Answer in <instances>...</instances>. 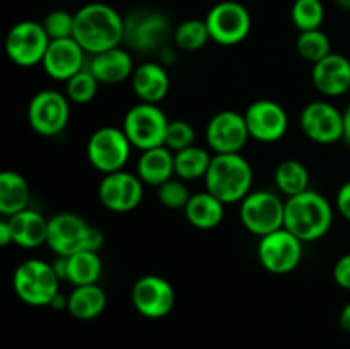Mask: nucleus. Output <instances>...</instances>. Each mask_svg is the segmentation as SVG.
<instances>
[{"label":"nucleus","mask_w":350,"mask_h":349,"mask_svg":"<svg viewBox=\"0 0 350 349\" xmlns=\"http://www.w3.org/2000/svg\"><path fill=\"white\" fill-rule=\"evenodd\" d=\"M74 40L91 55L122 47L125 38V17L103 2H91L74 12Z\"/></svg>","instance_id":"nucleus-1"},{"label":"nucleus","mask_w":350,"mask_h":349,"mask_svg":"<svg viewBox=\"0 0 350 349\" xmlns=\"http://www.w3.org/2000/svg\"><path fill=\"white\" fill-rule=\"evenodd\" d=\"M334 218L332 202L323 194L310 188L286 201L284 228L289 229L301 242H317L330 233Z\"/></svg>","instance_id":"nucleus-2"},{"label":"nucleus","mask_w":350,"mask_h":349,"mask_svg":"<svg viewBox=\"0 0 350 349\" xmlns=\"http://www.w3.org/2000/svg\"><path fill=\"white\" fill-rule=\"evenodd\" d=\"M204 181L222 204H239L253 190V168L241 153L214 154Z\"/></svg>","instance_id":"nucleus-3"},{"label":"nucleus","mask_w":350,"mask_h":349,"mask_svg":"<svg viewBox=\"0 0 350 349\" xmlns=\"http://www.w3.org/2000/svg\"><path fill=\"white\" fill-rule=\"evenodd\" d=\"M105 245V235L74 212H58L48 222L46 246L60 257H70L82 250L99 252Z\"/></svg>","instance_id":"nucleus-4"},{"label":"nucleus","mask_w":350,"mask_h":349,"mask_svg":"<svg viewBox=\"0 0 350 349\" xmlns=\"http://www.w3.org/2000/svg\"><path fill=\"white\" fill-rule=\"evenodd\" d=\"M60 283L51 262L41 259L24 260L12 276L14 293L29 307H50L60 293Z\"/></svg>","instance_id":"nucleus-5"},{"label":"nucleus","mask_w":350,"mask_h":349,"mask_svg":"<svg viewBox=\"0 0 350 349\" xmlns=\"http://www.w3.org/2000/svg\"><path fill=\"white\" fill-rule=\"evenodd\" d=\"M286 201L270 190H252L239 202V221L252 235H270L284 228Z\"/></svg>","instance_id":"nucleus-6"},{"label":"nucleus","mask_w":350,"mask_h":349,"mask_svg":"<svg viewBox=\"0 0 350 349\" xmlns=\"http://www.w3.org/2000/svg\"><path fill=\"white\" fill-rule=\"evenodd\" d=\"M170 118L159 105L137 103L123 116V132L140 153L164 146Z\"/></svg>","instance_id":"nucleus-7"},{"label":"nucleus","mask_w":350,"mask_h":349,"mask_svg":"<svg viewBox=\"0 0 350 349\" xmlns=\"http://www.w3.org/2000/svg\"><path fill=\"white\" fill-rule=\"evenodd\" d=\"M133 146L120 127H99L91 133L85 146L88 161L103 174L122 171L126 166Z\"/></svg>","instance_id":"nucleus-8"},{"label":"nucleus","mask_w":350,"mask_h":349,"mask_svg":"<svg viewBox=\"0 0 350 349\" xmlns=\"http://www.w3.org/2000/svg\"><path fill=\"white\" fill-rule=\"evenodd\" d=\"M171 36V24L163 12L156 9L132 10L125 16V38L123 43L140 53L161 50Z\"/></svg>","instance_id":"nucleus-9"},{"label":"nucleus","mask_w":350,"mask_h":349,"mask_svg":"<svg viewBox=\"0 0 350 349\" xmlns=\"http://www.w3.org/2000/svg\"><path fill=\"white\" fill-rule=\"evenodd\" d=\"M211 41L221 47H236L250 36L252 31V14L236 0L217 2L205 16Z\"/></svg>","instance_id":"nucleus-10"},{"label":"nucleus","mask_w":350,"mask_h":349,"mask_svg":"<svg viewBox=\"0 0 350 349\" xmlns=\"http://www.w3.org/2000/svg\"><path fill=\"white\" fill-rule=\"evenodd\" d=\"M27 122L38 135H60L70 122V99L57 89H41L27 105Z\"/></svg>","instance_id":"nucleus-11"},{"label":"nucleus","mask_w":350,"mask_h":349,"mask_svg":"<svg viewBox=\"0 0 350 349\" xmlns=\"http://www.w3.org/2000/svg\"><path fill=\"white\" fill-rule=\"evenodd\" d=\"M304 253V242L286 228L260 238L256 257L267 272L273 276H286L299 267Z\"/></svg>","instance_id":"nucleus-12"},{"label":"nucleus","mask_w":350,"mask_h":349,"mask_svg":"<svg viewBox=\"0 0 350 349\" xmlns=\"http://www.w3.org/2000/svg\"><path fill=\"white\" fill-rule=\"evenodd\" d=\"M50 41L41 23L29 19L19 21L7 33L5 53L17 67H36L43 62Z\"/></svg>","instance_id":"nucleus-13"},{"label":"nucleus","mask_w":350,"mask_h":349,"mask_svg":"<svg viewBox=\"0 0 350 349\" xmlns=\"http://www.w3.org/2000/svg\"><path fill=\"white\" fill-rule=\"evenodd\" d=\"M299 127L311 142L335 144L344 140V112L327 99H317L301 109Z\"/></svg>","instance_id":"nucleus-14"},{"label":"nucleus","mask_w":350,"mask_h":349,"mask_svg":"<svg viewBox=\"0 0 350 349\" xmlns=\"http://www.w3.org/2000/svg\"><path fill=\"white\" fill-rule=\"evenodd\" d=\"M132 305L137 313L146 318H164L173 311L176 305V293L174 287L166 277L157 276V274H147L139 277L133 283Z\"/></svg>","instance_id":"nucleus-15"},{"label":"nucleus","mask_w":350,"mask_h":349,"mask_svg":"<svg viewBox=\"0 0 350 349\" xmlns=\"http://www.w3.org/2000/svg\"><path fill=\"white\" fill-rule=\"evenodd\" d=\"M205 139L214 154H238L252 139L243 113L222 109L208 120Z\"/></svg>","instance_id":"nucleus-16"},{"label":"nucleus","mask_w":350,"mask_h":349,"mask_svg":"<svg viewBox=\"0 0 350 349\" xmlns=\"http://www.w3.org/2000/svg\"><path fill=\"white\" fill-rule=\"evenodd\" d=\"M243 115L250 137L256 142H279L289 130V115L286 108L273 99H256Z\"/></svg>","instance_id":"nucleus-17"},{"label":"nucleus","mask_w":350,"mask_h":349,"mask_svg":"<svg viewBox=\"0 0 350 349\" xmlns=\"http://www.w3.org/2000/svg\"><path fill=\"white\" fill-rule=\"evenodd\" d=\"M98 198L105 209L118 214L132 212L140 205L144 198V183L137 173L115 171L105 174L99 181Z\"/></svg>","instance_id":"nucleus-18"},{"label":"nucleus","mask_w":350,"mask_h":349,"mask_svg":"<svg viewBox=\"0 0 350 349\" xmlns=\"http://www.w3.org/2000/svg\"><path fill=\"white\" fill-rule=\"evenodd\" d=\"M41 65L51 79L67 82L88 65V53L74 38L53 40L50 41Z\"/></svg>","instance_id":"nucleus-19"},{"label":"nucleus","mask_w":350,"mask_h":349,"mask_svg":"<svg viewBox=\"0 0 350 349\" xmlns=\"http://www.w3.org/2000/svg\"><path fill=\"white\" fill-rule=\"evenodd\" d=\"M314 89L325 98H338L350 91V60L345 55L332 51L311 68Z\"/></svg>","instance_id":"nucleus-20"},{"label":"nucleus","mask_w":350,"mask_h":349,"mask_svg":"<svg viewBox=\"0 0 350 349\" xmlns=\"http://www.w3.org/2000/svg\"><path fill=\"white\" fill-rule=\"evenodd\" d=\"M88 68L92 72L99 84H122L132 79L135 65L129 50L122 47L91 55L88 60Z\"/></svg>","instance_id":"nucleus-21"},{"label":"nucleus","mask_w":350,"mask_h":349,"mask_svg":"<svg viewBox=\"0 0 350 349\" xmlns=\"http://www.w3.org/2000/svg\"><path fill=\"white\" fill-rule=\"evenodd\" d=\"M130 84H132L133 94L139 98L140 103L159 105L170 92L171 82L164 64L144 62L135 67Z\"/></svg>","instance_id":"nucleus-22"},{"label":"nucleus","mask_w":350,"mask_h":349,"mask_svg":"<svg viewBox=\"0 0 350 349\" xmlns=\"http://www.w3.org/2000/svg\"><path fill=\"white\" fill-rule=\"evenodd\" d=\"M5 219L9 222L12 243L16 246L24 250H34L46 245L50 219L44 218L41 212L27 207Z\"/></svg>","instance_id":"nucleus-23"},{"label":"nucleus","mask_w":350,"mask_h":349,"mask_svg":"<svg viewBox=\"0 0 350 349\" xmlns=\"http://www.w3.org/2000/svg\"><path fill=\"white\" fill-rule=\"evenodd\" d=\"M137 177L144 185L161 187L174 178V153L166 146L142 151L137 161Z\"/></svg>","instance_id":"nucleus-24"},{"label":"nucleus","mask_w":350,"mask_h":349,"mask_svg":"<svg viewBox=\"0 0 350 349\" xmlns=\"http://www.w3.org/2000/svg\"><path fill=\"white\" fill-rule=\"evenodd\" d=\"M226 204H222L211 192H197L191 194L187 207L183 209L185 218L197 229H214L224 219Z\"/></svg>","instance_id":"nucleus-25"},{"label":"nucleus","mask_w":350,"mask_h":349,"mask_svg":"<svg viewBox=\"0 0 350 349\" xmlns=\"http://www.w3.org/2000/svg\"><path fill=\"white\" fill-rule=\"evenodd\" d=\"M29 183L23 174L14 170L0 173V214L3 218H10L29 207Z\"/></svg>","instance_id":"nucleus-26"},{"label":"nucleus","mask_w":350,"mask_h":349,"mask_svg":"<svg viewBox=\"0 0 350 349\" xmlns=\"http://www.w3.org/2000/svg\"><path fill=\"white\" fill-rule=\"evenodd\" d=\"M108 298L99 284L72 287L68 294L67 311L77 320H92L105 311Z\"/></svg>","instance_id":"nucleus-27"},{"label":"nucleus","mask_w":350,"mask_h":349,"mask_svg":"<svg viewBox=\"0 0 350 349\" xmlns=\"http://www.w3.org/2000/svg\"><path fill=\"white\" fill-rule=\"evenodd\" d=\"M214 153L205 147L193 146L174 153V177L183 181H195L205 178Z\"/></svg>","instance_id":"nucleus-28"},{"label":"nucleus","mask_w":350,"mask_h":349,"mask_svg":"<svg viewBox=\"0 0 350 349\" xmlns=\"http://www.w3.org/2000/svg\"><path fill=\"white\" fill-rule=\"evenodd\" d=\"M103 274V260L99 252L92 250H82L67 257V277L65 281L75 286H85V284H98Z\"/></svg>","instance_id":"nucleus-29"},{"label":"nucleus","mask_w":350,"mask_h":349,"mask_svg":"<svg viewBox=\"0 0 350 349\" xmlns=\"http://www.w3.org/2000/svg\"><path fill=\"white\" fill-rule=\"evenodd\" d=\"M277 190L287 198L310 190V171L299 159H284L273 173Z\"/></svg>","instance_id":"nucleus-30"},{"label":"nucleus","mask_w":350,"mask_h":349,"mask_svg":"<svg viewBox=\"0 0 350 349\" xmlns=\"http://www.w3.org/2000/svg\"><path fill=\"white\" fill-rule=\"evenodd\" d=\"M173 41L181 51H198L211 41L205 19H187L173 31Z\"/></svg>","instance_id":"nucleus-31"},{"label":"nucleus","mask_w":350,"mask_h":349,"mask_svg":"<svg viewBox=\"0 0 350 349\" xmlns=\"http://www.w3.org/2000/svg\"><path fill=\"white\" fill-rule=\"evenodd\" d=\"M296 51L299 53L301 58L310 62L311 65L318 64V62L323 60L325 57L332 53L330 36L321 29L299 33L296 40Z\"/></svg>","instance_id":"nucleus-32"},{"label":"nucleus","mask_w":350,"mask_h":349,"mask_svg":"<svg viewBox=\"0 0 350 349\" xmlns=\"http://www.w3.org/2000/svg\"><path fill=\"white\" fill-rule=\"evenodd\" d=\"M291 21L299 33L321 29L325 21L323 0H294Z\"/></svg>","instance_id":"nucleus-33"},{"label":"nucleus","mask_w":350,"mask_h":349,"mask_svg":"<svg viewBox=\"0 0 350 349\" xmlns=\"http://www.w3.org/2000/svg\"><path fill=\"white\" fill-rule=\"evenodd\" d=\"M99 89V81L92 75L88 65L81 72L65 82V94L74 105H88L96 98Z\"/></svg>","instance_id":"nucleus-34"},{"label":"nucleus","mask_w":350,"mask_h":349,"mask_svg":"<svg viewBox=\"0 0 350 349\" xmlns=\"http://www.w3.org/2000/svg\"><path fill=\"white\" fill-rule=\"evenodd\" d=\"M190 197L191 194L187 187V181L180 180V178H171L166 183L157 187V201L167 209H174V211L181 209L183 211Z\"/></svg>","instance_id":"nucleus-35"},{"label":"nucleus","mask_w":350,"mask_h":349,"mask_svg":"<svg viewBox=\"0 0 350 349\" xmlns=\"http://www.w3.org/2000/svg\"><path fill=\"white\" fill-rule=\"evenodd\" d=\"M74 23L75 16L72 12H67L64 9L51 10L41 21L48 38L53 40H65V38H74Z\"/></svg>","instance_id":"nucleus-36"},{"label":"nucleus","mask_w":350,"mask_h":349,"mask_svg":"<svg viewBox=\"0 0 350 349\" xmlns=\"http://www.w3.org/2000/svg\"><path fill=\"white\" fill-rule=\"evenodd\" d=\"M197 140V133L191 123L187 120H170L166 130V139H164V146L171 149L173 153H178L181 149L193 146Z\"/></svg>","instance_id":"nucleus-37"},{"label":"nucleus","mask_w":350,"mask_h":349,"mask_svg":"<svg viewBox=\"0 0 350 349\" xmlns=\"http://www.w3.org/2000/svg\"><path fill=\"white\" fill-rule=\"evenodd\" d=\"M334 281L338 287L350 291V252L344 253L334 266Z\"/></svg>","instance_id":"nucleus-38"},{"label":"nucleus","mask_w":350,"mask_h":349,"mask_svg":"<svg viewBox=\"0 0 350 349\" xmlns=\"http://www.w3.org/2000/svg\"><path fill=\"white\" fill-rule=\"evenodd\" d=\"M335 207L340 212L342 218L350 222V180L338 188L337 197H335Z\"/></svg>","instance_id":"nucleus-39"},{"label":"nucleus","mask_w":350,"mask_h":349,"mask_svg":"<svg viewBox=\"0 0 350 349\" xmlns=\"http://www.w3.org/2000/svg\"><path fill=\"white\" fill-rule=\"evenodd\" d=\"M12 243V233H10L9 222H7L5 218H2L0 221V245L7 246Z\"/></svg>","instance_id":"nucleus-40"},{"label":"nucleus","mask_w":350,"mask_h":349,"mask_svg":"<svg viewBox=\"0 0 350 349\" xmlns=\"http://www.w3.org/2000/svg\"><path fill=\"white\" fill-rule=\"evenodd\" d=\"M338 324H340V327L344 328L345 332H349L350 334V301L344 308H342L340 317H338Z\"/></svg>","instance_id":"nucleus-41"},{"label":"nucleus","mask_w":350,"mask_h":349,"mask_svg":"<svg viewBox=\"0 0 350 349\" xmlns=\"http://www.w3.org/2000/svg\"><path fill=\"white\" fill-rule=\"evenodd\" d=\"M344 140L350 146V103L344 109Z\"/></svg>","instance_id":"nucleus-42"},{"label":"nucleus","mask_w":350,"mask_h":349,"mask_svg":"<svg viewBox=\"0 0 350 349\" xmlns=\"http://www.w3.org/2000/svg\"><path fill=\"white\" fill-rule=\"evenodd\" d=\"M335 5L338 7V9L342 10H347V12H350V0H334Z\"/></svg>","instance_id":"nucleus-43"}]
</instances>
